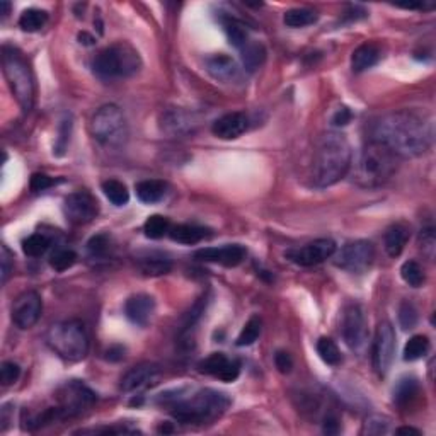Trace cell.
<instances>
[{
    "mask_svg": "<svg viewBox=\"0 0 436 436\" xmlns=\"http://www.w3.org/2000/svg\"><path fill=\"white\" fill-rule=\"evenodd\" d=\"M371 140L389 147L397 157H420L433 141V126L420 115L395 111L375 119L370 128Z\"/></svg>",
    "mask_w": 436,
    "mask_h": 436,
    "instance_id": "obj_1",
    "label": "cell"
},
{
    "mask_svg": "<svg viewBox=\"0 0 436 436\" xmlns=\"http://www.w3.org/2000/svg\"><path fill=\"white\" fill-rule=\"evenodd\" d=\"M353 152L348 138L338 131H328L317 141L312 162V183L315 187H329L349 172Z\"/></svg>",
    "mask_w": 436,
    "mask_h": 436,
    "instance_id": "obj_2",
    "label": "cell"
},
{
    "mask_svg": "<svg viewBox=\"0 0 436 436\" xmlns=\"http://www.w3.org/2000/svg\"><path fill=\"white\" fill-rule=\"evenodd\" d=\"M399 168V157L380 141L370 140L351 162V183L361 190H375L392 179Z\"/></svg>",
    "mask_w": 436,
    "mask_h": 436,
    "instance_id": "obj_3",
    "label": "cell"
},
{
    "mask_svg": "<svg viewBox=\"0 0 436 436\" xmlns=\"http://www.w3.org/2000/svg\"><path fill=\"white\" fill-rule=\"evenodd\" d=\"M162 397V402L169 406L171 414L183 424H205L214 423L218 420L230 406V399L227 393L214 391V389H203L190 395Z\"/></svg>",
    "mask_w": 436,
    "mask_h": 436,
    "instance_id": "obj_4",
    "label": "cell"
},
{
    "mask_svg": "<svg viewBox=\"0 0 436 436\" xmlns=\"http://www.w3.org/2000/svg\"><path fill=\"white\" fill-rule=\"evenodd\" d=\"M141 60L128 43H116L101 49L92 60V70L102 80L128 79L140 70Z\"/></svg>",
    "mask_w": 436,
    "mask_h": 436,
    "instance_id": "obj_5",
    "label": "cell"
},
{
    "mask_svg": "<svg viewBox=\"0 0 436 436\" xmlns=\"http://www.w3.org/2000/svg\"><path fill=\"white\" fill-rule=\"evenodd\" d=\"M2 69L14 97L23 111L30 113L34 106V77L24 56L12 46L2 48Z\"/></svg>",
    "mask_w": 436,
    "mask_h": 436,
    "instance_id": "obj_6",
    "label": "cell"
},
{
    "mask_svg": "<svg viewBox=\"0 0 436 436\" xmlns=\"http://www.w3.org/2000/svg\"><path fill=\"white\" fill-rule=\"evenodd\" d=\"M46 345L67 361H82L89 353V336L80 321H65L51 325L46 334Z\"/></svg>",
    "mask_w": 436,
    "mask_h": 436,
    "instance_id": "obj_7",
    "label": "cell"
},
{
    "mask_svg": "<svg viewBox=\"0 0 436 436\" xmlns=\"http://www.w3.org/2000/svg\"><path fill=\"white\" fill-rule=\"evenodd\" d=\"M91 131L92 137L106 148H122L130 137L125 115L115 104H106L95 111L91 122Z\"/></svg>",
    "mask_w": 436,
    "mask_h": 436,
    "instance_id": "obj_8",
    "label": "cell"
},
{
    "mask_svg": "<svg viewBox=\"0 0 436 436\" xmlns=\"http://www.w3.org/2000/svg\"><path fill=\"white\" fill-rule=\"evenodd\" d=\"M56 400H58L60 417H73L82 414L87 407H91L95 400V393L79 380H70L63 384L56 392Z\"/></svg>",
    "mask_w": 436,
    "mask_h": 436,
    "instance_id": "obj_9",
    "label": "cell"
},
{
    "mask_svg": "<svg viewBox=\"0 0 436 436\" xmlns=\"http://www.w3.org/2000/svg\"><path fill=\"white\" fill-rule=\"evenodd\" d=\"M375 260V247L370 240H353L338 254L334 264L349 273H365Z\"/></svg>",
    "mask_w": 436,
    "mask_h": 436,
    "instance_id": "obj_10",
    "label": "cell"
},
{
    "mask_svg": "<svg viewBox=\"0 0 436 436\" xmlns=\"http://www.w3.org/2000/svg\"><path fill=\"white\" fill-rule=\"evenodd\" d=\"M341 334L349 349L361 351L367 345L368 325L365 312L358 303H349L343 312Z\"/></svg>",
    "mask_w": 436,
    "mask_h": 436,
    "instance_id": "obj_11",
    "label": "cell"
},
{
    "mask_svg": "<svg viewBox=\"0 0 436 436\" xmlns=\"http://www.w3.org/2000/svg\"><path fill=\"white\" fill-rule=\"evenodd\" d=\"M374 368L380 377L387 375L391 370L393 356H395V331L389 321L378 324L374 341Z\"/></svg>",
    "mask_w": 436,
    "mask_h": 436,
    "instance_id": "obj_12",
    "label": "cell"
},
{
    "mask_svg": "<svg viewBox=\"0 0 436 436\" xmlns=\"http://www.w3.org/2000/svg\"><path fill=\"white\" fill-rule=\"evenodd\" d=\"M63 214L72 225H86L97 217L99 203L89 191H76L63 201Z\"/></svg>",
    "mask_w": 436,
    "mask_h": 436,
    "instance_id": "obj_13",
    "label": "cell"
},
{
    "mask_svg": "<svg viewBox=\"0 0 436 436\" xmlns=\"http://www.w3.org/2000/svg\"><path fill=\"white\" fill-rule=\"evenodd\" d=\"M162 380V368L155 363H140L126 371L122 378L119 389L123 392H141L155 387Z\"/></svg>",
    "mask_w": 436,
    "mask_h": 436,
    "instance_id": "obj_14",
    "label": "cell"
},
{
    "mask_svg": "<svg viewBox=\"0 0 436 436\" xmlns=\"http://www.w3.org/2000/svg\"><path fill=\"white\" fill-rule=\"evenodd\" d=\"M336 254V244L331 239H317L314 242H308L306 246L297 247V249H290L285 254L290 261L295 262L299 266H315L321 262L328 261Z\"/></svg>",
    "mask_w": 436,
    "mask_h": 436,
    "instance_id": "obj_15",
    "label": "cell"
},
{
    "mask_svg": "<svg viewBox=\"0 0 436 436\" xmlns=\"http://www.w3.org/2000/svg\"><path fill=\"white\" fill-rule=\"evenodd\" d=\"M43 302L40 293L24 292L12 303V322L19 329H31L41 317Z\"/></svg>",
    "mask_w": 436,
    "mask_h": 436,
    "instance_id": "obj_16",
    "label": "cell"
},
{
    "mask_svg": "<svg viewBox=\"0 0 436 436\" xmlns=\"http://www.w3.org/2000/svg\"><path fill=\"white\" fill-rule=\"evenodd\" d=\"M201 374L210 375V377L218 378L222 382H233L237 380L240 374V363L237 360L225 356L223 353H214L208 358L200 361L198 365Z\"/></svg>",
    "mask_w": 436,
    "mask_h": 436,
    "instance_id": "obj_17",
    "label": "cell"
},
{
    "mask_svg": "<svg viewBox=\"0 0 436 436\" xmlns=\"http://www.w3.org/2000/svg\"><path fill=\"white\" fill-rule=\"evenodd\" d=\"M247 251L239 244H232V246L223 247H205L194 253V257L205 262H215V264H222L225 268H236L240 262L246 260Z\"/></svg>",
    "mask_w": 436,
    "mask_h": 436,
    "instance_id": "obj_18",
    "label": "cell"
},
{
    "mask_svg": "<svg viewBox=\"0 0 436 436\" xmlns=\"http://www.w3.org/2000/svg\"><path fill=\"white\" fill-rule=\"evenodd\" d=\"M198 122L191 113L183 111V109H168L161 116V128L164 133L171 137H186V135L194 133Z\"/></svg>",
    "mask_w": 436,
    "mask_h": 436,
    "instance_id": "obj_19",
    "label": "cell"
},
{
    "mask_svg": "<svg viewBox=\"0 0 436 436\" xmlns=\"http://www.w3.org/2000/svg\"><path fill=\"white\" fill-rule=\"evenodd\" d=\"M155 314V300L154 297L147 293H137L130 297L125 303V315L128 317L131 324L145 328L152 321Z\"/></svg>",
    "mask_w": 436,
    "mask_h": 436,
    "instance_id": "obj_20",
    "label": "cell"
},
{
    "mask_svg": "<svg viewBox=\"0 0 436 436\" xmlns=\"http://www.w3.org/2000/svg\"><path fill=\"white\" fill-rule=\"evenodd\" d=\"M247 125H249V122H247V116L244 113H229L214 123L211 131H214L215 137L222 138V140H236L247 130Z\"/></svg>",
    "mask_w": 436,
    "mask_h": 436,
    "instance_id": "obj_21",
    "label": "cell"
},
{
    "mask_svg": "<svg viewBox=\"0 0 436 436\" xmlns=\"http://www.w3.org/2000/svg\"><path fill=\"white\" fill-rule=\"evenodd\" d=\"M205 65H207L208 73H210L214 79L220 80V82H230V80H233L239 76V67H237V63L233 62L229 55H223V53L208 56Z\"/></svg>",
    "mask_w": 436,
    "mask_h": 436,
    "instance_id": "obj_22",
    "label": "cell"
},
{
    "mask_svg": "<svg viewBox=\"0 0 436 436\" xmlns=\"http://www.w3.org/2000/svg\"><path fill=\"white\" fill-rule=\"evenodd\" d=\"M380 58H382V51L377 45L365 43L358 46V48L353 51V56H351V69H353V72L356 73L365 72V70L377 65V63L380 62Z\"/></svg>",
    "mask_w": 436,
    "mask_h": 436,
    "instance_id": "obj_23",
    "label": "cell"
},
{
    "mask_svg": "<svg viewBox=\"0 0 436 436\" xmlns=\"http://www.w3.org/2000/svg\"><path fill=\"white\" fill-rule=\"evenodd\" d=\"M409 240V229L404 223H393L384 236L385 251L391 257H399Z\"/></svg>",
    "mask_w": 436,
    "mask_h": 436,
    "instance_id": "obj_24",
    "label": "cell"
},
{
    "mask_svg": "<svg viewBox=\"0 0 436 436\" xmlns=\"http://www.w3.org/2000/svg\"><path fill=\"white\" fill-rule=\"evenodd\" d=\"M169 236H171V239L177 244L193 246V244L201 242V240L208 236V229L198 225H190V223H181V225L171 227Z\"/></svg>",
    "mask_w": 436,
    "mask_h": 436,
    "instance_id": "obj_25",
    "label": "cell"
},
{
    "mask_svg": "<svg viewBox=\"0 0 436 436\" xmlns=\"http://www.w3.org/2000/svg\"><path fill=\"white\" fill-rule=\"evenodd\" d=\"M135 191H137V196L141 203H157L168 193V184L164 181H157V179H147L141 181L135 186Z\"/></svg>",
    "mask_w": 436,
    "mask_h": 436,
    "instance_id": "obj_26",
    "label": "cell"
},
{
    "mask_svg": "<svg viewBox=\"0 0 436 436\" xmlns=\"http://www.w3.org/2000/svg\"><path fill=\"white\" fill-rule=\"evenodd\" d=\"M417 395H420V382L414 377H404L393 391V402L399 407H407Z\"/></svg>",
    "mask_w": 436,
    "mask_h": 436,
    "instance_id": "obj_27",
    "label": "cell"
},
{
    "mask_svg": "<svg viewBox=\"0 0 436 436\" xmlns=\"http://www.w3.org/2000/svg\"><path fill=\"white\" fill-rule=\"evenodd\" d=\"M222 26H223V31H225L229 43L236 46L237 49H242L244 46L251 41L246 27H244L239 21L232 19V17H223Z\"/></svg>",
    "mask_w": 436,
    "mask_h": 436,
    "instance_id": "obj_28",
    "label": "cell"
},
{
    "mask_svg": "<svg viewBox=\"0 0 436 436\" xmlns=\"http://www.w3.org/2000/svg\"><path fill=\"white\" fill-rule=\"evenodd\" d=\"M319 16L315 10L307 9V7H297V9L286 10L285 16H283V23L288 27H306L310 24L317 23Z\"/></svg>",
    "mask_w": 436,
    "mask_h": 436,
    "instance_id": "obj_29",
    "label": "cell"
},
{
    "mask_svg": "<svg viewBox=\"0 0 436 436\" xmlns=\"http://www.w3.org/2000/svg\"><path fill=\"white\" fill-rule=\"evenodd\" d=\"M101 187H102L104 196L108 198L113 205H116V207H125V205L130 201V193L122 181L108 179L102 183Z\"/></svg>",
    "mask_w": 436,
    "mask_h": 436,
    "instance_id": "obj_30",
    "label": "cell"
},
{
    "mask_svg": "<svg viewBox=\"0 0 436 436\" xmlns=\"http://www.w3.org/2000/svg\"><path fill=\"white\" fill-rule=\"evenodd\" d=\"M431 343L426 336L416 334L407 341L406 348H404V360L406 361H416L426 356L430 353Z\"/></svg>",
    "mask_w": 436,
    "mask_h": 436,
    "instance_id": "obj_31",
    "label": "cell"
},
{
    "mask_svg": "<svg viewBox=\"0 0 436 436\" xmlns=\"http://www.w3.org/2000/svg\"><path fill=\"white\" fill-rule=\"evenodd\" d=\"M240 53H242L244 67H246L249 72H254L256 69H260L266 60L264 46L260 43H253V41H249V43L244 46V48L240 49Z\"/></svg>",
    "mask_w": 436,
    "mask_h": 436,
    "instance_id": "obj_32",
    "label": "cell"
},
{
    "mask_svg": "<svg viewBox=\"0 0 436 436\" xmlns=\"http://www.w3.org/2000/svg\"><path fill=\"white\" fill-rule=\"evenodd\" d=\"M48 23V14L41 9H26L19 17V27L27 33L40 31Z\"/></svg>",
    "mask_w": 436,
    "mask_h": 436,
    "instance_id": "obj_33",
    "label": "cell"
},
{
    "mask_svg": "<svg viewBox=\"0 0 436 436\" xmlns=\"http://www.w3.org/2000/svg\"><path fill=\"white\" fill-rule=\"evenodd\" d=\"M317 353L321 360L329 367H339L343 363V354L338 345L331 338H321L317 341Z\"/></svg>",
    "mask_w": 436,
    "mask_h": 436,
    "instance_id": "obj_34",
    "label": "cell"
},
{
    "mask_svg": "<svg viewBox=\"0 0 436 436\" xmlns=\"http://www.w3.org/2000/svg\"><path fill=\"white\" fill-rule=\"evenodd\" d=\"M138 268L145 276H162L171 271L172 262L164 257H144L138 261Z\"/></svg>",
    "mask_w": 436,
    "mask_h": 436,
    "instance_id": "obj_35",
    "label": "cell"
},
{
    "mask_svg": "<svg viewBox=\"0 0 436 436\" xmlns=\"http://www.w3.org/2000/svg\"><path fill=\"white\" fill-rule=\"evenodd\" d=\"M261 329H262V321L257 315H253V317L249 319V321L246 322V325L242 328V331H240L239 338H237L236 345L237 346H251L254 345V343L257 341V338L261 336Z\"/></svg>",
    "mask_w": 436,
    "mask_h": 436,
    "instance_id": "obj_36",
    "label": "cell"
},
{
    "mask_svg": "<svg viewBox=\"0 0 436 436\" xmlns=\"http://www.w3.org/2000/svg\"><path fill=\"white\" fill-rule=\"evenodd\" d=\"M144 230L148 239H162L171 230V222H169L168 217H162V215H152L145 222Z\"/></svg>",
    "mask_w": 436,
    "mask_h": 436,
    "instance_id": "obj_37",
    "label": "cell"
},
{
    "mask_svg": "<svg viewBox=\"0 0 436 436\" xmlns=\"http://www.w3.org/2000/svg\"><path fill=\"white\" fill-rule=\"evenodd\" d=\"M49 249V239L43 233H33L23 240V253L30 257L43 256Z\"/></svg>",
    "mask_w": 436,
    "mask_h": 436,
    "instance_id": "obj_38",
    "label": "cell"
},
{
    "mask_svg": "<svg viewBox=\"0 0 436 436\" xmlns=\"http://www.w3.org/2000/svg\"><path fill=\"white\" fill-rule=\"evenodd\" d=\"M400 276H402L404 282L407 283L413 288H420L424 283V271L420 266V262L416 261H406L400 268Z\"/></svg>",
    "mask_w": 436,
    "mask_h": 436,
    "instance_id": "obj_39",
    "label": "cell"
},
{
    "mask_svg": "<svg viewBox=\"0 0 436 436\" xmlns=\"http://www.w3.org/2000/svg\"><path fill=\"white\" fill-rule=\"evenodd\" d=\"M77 261V254L72 249H56L55 253L49 256V266H51L55 271L63 273L67 269L72 268Z\"/></svg>",
    "mask_w": 436,
    "mask_h": 436,
    "instance_id": "obj_40",
    "label": "cell"
},
{
    "mask_svg": "<svg viewBox=\"0 0 436 436\" xmlns=\"http://www.w3.org/2000/svg\"><path fill=\"white\" fill-rule=\"evenodd\" d=\"M391 431V420L385 416H370L363 423V430L361 435H370V436H378V435H387Z\"/></svg>",
    "mask_w": 436,
    "mask_h": 436,
    "instance_id": "obj_41",
    "label": "cell"
},
{
    "mask_svg": "<svg viewBox=\"0 0 436 436\" xmlns=\"http://www.w3.org/2000/svg\"><path fill=\"white\" fill-rule=\"evenodd\" d=\"M87 251L91 257H106L111 251V239L106 233H99L94 236L87 242Z\"/></svg>",
    "mask_w": 436,
    "mask_h": 436,
    "instance_id": "obj_42",
    "label": "cell"
},
{
    "mask_svg": "<svg viewBox=\"0 0 436 436\" xmlns=\"http://www.w3.org/2000/svg\"><path fill=\"white\" fill-rule=\"evenodd\" d=\"M70 133H72V118L69 115L63 116L62 125L58 128V140L55 144V155H63L65 154L67 147H69L70 141Z\"/></svg>",
    "mask_w": 436,
    "mask_h": 436,
    "instance_id": "obj_43",
    "label": "cell"
},
{
    "mask_svg": "<svg viewBox=\"0 0 436 436\" xmlns=\"http://www.w3.org/2000/svg\"><path fill=\"white\" fill-rule=\"evenodd\" d=\"M399 324L404 331L414 329L417 324V310L411 302H402L399 307Z\"/></svg>",
    "mask_w": 436,
    "mask_h": 436,
    "instance_id": "obj_44",
    "label": "cell"
},
{
    "mask_svg": "<svg viewBox=\"0 0 436 436\" xmlns=\"http://www.w3.org/2000/svg\"><path fill=\"white\" fill-rule=\"evenodd\" d=\"M420 247L423 251L424 256L430 261L435 260V253H436V237H435V229L430 227V229H423L420 233Z\"/></svg>",
    "mask_w": 436,
    "mask_h": 436,
    "instance_id": "obj_45",
    "label": "cell"
},
{
    "mask_svg": "<svg viewBox=\"0 0 436 436\" xmlns=\"http://www.w3.org/2000/svg\"><path fill=\"white\" fill-rule=\"evenodd\" d=\"M21 377V367L14 361H5L0 368V382H2L3 387H9L14 385Z\"/></svg>",
    "mask_w": 436,
    "mask_h": 436,
    "instance_id": "obj_46",
    "label": "cell"
},
{
    "mask_svg": "<svg viewBox=\"0 0 436 436\" xmlns=\"http://www.w3.org/2000/svg\"><path fill=\"white\" fill-rule=\"evenodd\" d=\"M0 266H2V283H7L14 269V256L7 246L0 247Z\"/></svg>",
    "mask_w": 436,
    "mask_h": 436,
    "instance_id": "obj_47",
    "label": "cell"
},
{
    "mask_svg": "<svg viewBox=\"0 0 436 436\" xmlns=\"http://www.w3.org/2000/svg\"><path fill=\"white\" fill-rule=\"evenodd\" d=\"M53 184H55V179H51V177L46 174H41V172H36V174L31 176V181H30V187L33 193L46 191L48 187H51Z\"/></svg>",
    "mask_w": 436,
    "mask_h": 436,
    "instance_id": "obj_48",
    "label": "cell"
},
{
    "mask_svg": "<svg viewBox=\"0 0 436 436\" xmlns=\"http://www.w3.org/2000/svg\"><path fill=\"white\" fill-rule=\"evenodd\" d=\"M275 365L282 374H290L293 368V360L286 351H278L275 354Z\"/></svg>",
    "mask_w": 436,
    "mask_h": 436,
    "instance_id": "obj_49",
    "label": "cell"
},
{
    "mask_svg": "<svg viewBox=\"0 0 436 436\" xmlns=\"http://www.w3.org/2000/svg\"><path fill=\"white\" fill-rule=\"evenodd\" d=\"M351 118H353V115H351L349 109L348 108H341V109H338V113H336L334 116H332V125H334V126H346L351 122Z\"/></svg>",
    "mask_w": 436,
    "mask_h": 436,
    "instance_id": "obj_50",
    "label": "cell"
},
{
    "mask_svg": "<svg viewBox=\"0 0 436 436\" xmlns=\"http://www.w3.org/2000/svg\"><path fill=\"white\" fill-rule=\"evenodd\" d=\"M324 433L325 435H338L339 433V421L336 416H328L324 421Z\"/></svg>",
    "mask_w": 436,
    "mask_h": 436,
    "instance_id": "obj_51",
    "label": "cell"
},
{
    "mask_svg": "<svg viewBox=\"0 0 436 436\" xmlns=\"http://www.w3.org/2000/svg\"><path fill=\"white\" fill-rule=\"evenodd\" d=\"M395 433H397V435H421V431L416 430V428L402 426V428H397Z\"/></svg>",
    "mask_w": 436,
    "mask_h": 436,
    "instance_id": "obj_52",
    "label": "cell"
},
{
    "mask_svg": "<svg viewBox=\"0 0 436 436\" xmlns=\"http://www.w3.org/2000/svg\"><path fill=\"white\" fill-rule=\"evenodd\" d=\"M79 40H80V43H82V45H94V41H95L94 38L89 36L87 33H80L79 34Z\"/></svg>",
    "mask_w": 436,
    "mask_h": 436,
    "instance_id": "obj_53",
    "label": "cell"
},
{
    "mask_svg": "<svg viewBox=\"0 0 436 436\" xmlns=\"http://www.w3.org/2000/svg\"><path fill=\"white\" fill-rule=\"evenodd\" d=\"M0 9H2V17H5L10 10V3L9 2H0Z\"/></svg>",
    "mask_w": 436,
    "mask_h": 436,
    "instance_id": "obj_54",
    "label": "cell"
}]
</instances>
